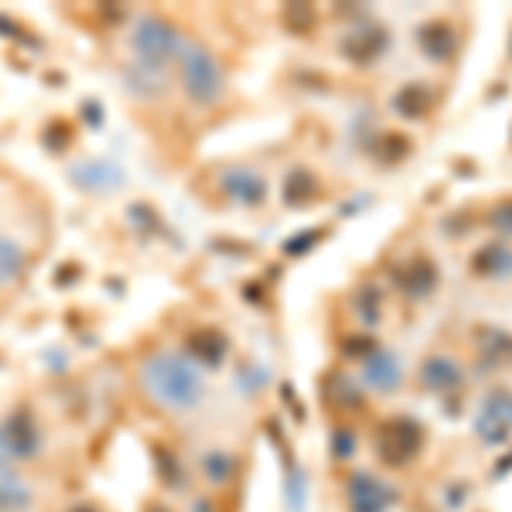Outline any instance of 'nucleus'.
<instances>
[{"label":"nucleus","instance_id":"obj_3","mask_svg":"<svg viewBox=\"0 0 512 512\" xmlns=\"http://www.w3.org/2000/svg\"><path fill=\"white\" fill-rule=\"evenodd\" d=\"M185 82H188V93L195 99H202V103H209V99H216L222 93L219 65L209 52H202V48H192V52L185 55Z\"/></svg>","mask_w":512,"mask_h":512},{"label":"nucleus","instance_id":"obj_1","mask_svg":"<svg viewBox=\"0 0 512 512\" xmlns=\"http://www.w3.org/2000/svg\"><path fill=\"white\" fill-rule=\"evenodd\" d=\"M144 390L154 396V403H161L168 410H192L205 396V379L185 355L164 352L147 359Z\"/></svg>","mask_w":512,"mask_h":512},{"label":"nucleus","instance_id":"obj_5","mask_svg":"<svg viewBox=\"0 0 512 512\" xmlns=\"http://www.w3.org/2000/svg\"><path fill=\"white\" fill-rule=\"evenodd\" d=\"M349 502H352V512H386L393 506V489L383 485L376 475H352L349 482Z\"/></svg>","mask_w":512,"mask_h":512},{"label":"nucleus","instance_id":"obj_8","mask_svg":"<svg viewBox=\"0 0 512 512\" xmlns=\"http://www.w3.org/2000/svg\"><path fill=\"white\" fill-rule=\"evenodd\" d=\"M35 451V434L28 424L11 420V424L0 431V458H24V454Z\"/></svg>","mask_w":512,"mask_h":512},{"label":"nucleus","instance_id":"obj_4","mask_svg":"<svg viewBox=\"0 0 512 512\" xmlns=\"http://www.w3.org/2000/svg\"><path fill=\"white\" fill-rule=\"evenodd\" d=\"M134 48L140 52V62L151 65V69H158L161 62H168L171 55H175L178 48V38L175 31L168 28V24L161 21H144L134 38Z\"/></svg>","mask_w":512,"mask_h":512},{"label":"nucleus","instance_id":"obj_9","mask_svg":"<svg viewBox=\"0 0 512 512\" xmlns=\"http://www.w3.org/2000/svg\"><path fill=\"white\" fill-rule=\"evenodd\" d=\"M366 376H369V383H373V390H386V393H393L396 386H400V362H396L390 352L373 355V359H369Z\"/></svg>","mask_w":512,"mask_h":512},{"label":"nucleus","instance_id":"obj_13","mask_svg":"<svg viewBox=\"0 0 512 512\" xmlns=\"http://www.w3.org/2000/svg\"><path fill=\"white\" fill-rule=\"evenodd\" d=\"M21 260H24V256H21L18 246L7 243V239H0V284L18 274V270H21Z\"/></svg>","mask_w":512,"mask_h":512},{"label":"nucleus","instance_id":"obj_10","mask_svg":"<svg viewBox=\"0 0 512 512\" xmlns=\"http://www.w3.org/2000/svg\"><path fill=\"white\" fill-rule=\"evenodd\" d=\"M420 41H424V48L437 62H448V55H454V48H458V35H454L448 24H431V28H424Z\"/></svg>","mask_w":512,"mask_h":512},{"label":"nucleus","instance_id":"obj_7","mask_svg":"<svg viewBox=\"0 0 512 512\" xmlns=\"http://www.w3.org/2000/svg\"><path fill=\"white\" fill-rule=\"evenodd\" d=\"M420 383L434 393H448V390H458L461 386V366L448 355H434V359L424 362L420 369Z\"/></svg>","mask_w":512,"mask_h":512},{"label":"nucleus","instance_id":"obj_11","mask_svg":"<svg viewBox=\"0 0 512 512\" xmlns=\"http://www.w3.org/2000/svg\"><path fill=\"white\" fill-rule=\"evenodd\" d=\"M478 274H489V277H509L512 274V250L506 246H485L475 260Z\"/></svg>","mask_w":512,"mask_h":512},{"label":"nucleus","instance_id":"obj_2","mask_svg":"<svg viewBox=\"0 0 512 512\" xmlns=\"http://www.w3.org/2000/svg\"><path fill=\"white\" fill-rule=\"evenodd\" d=\"M420 444H424V434L410 420H390L386 431L379 434V454H383L386 465H407L420 451Z\"/></svg>","mask_w":512,"mask_h":512},{"label":"nucleus","instance_id":"obj_6","mask_svg":"<svg viewBox=\"0 0 512 512\" xmlns=\"http://www.w3.org/2000/svg\"><path fill=\"white\" fill-rule=\"evenodd\" d=\"M512 431V393H495L485 400L482 420H478V434L489 444L506 441Z\"/></svg>","mask_w":512,"mask_h":512},{"label":"nucleus","instance_id":"obj_14","mask_svg":"<svg viewBox=\"0 0 512 512\" xmlns=\"http://www.w3.org/2000/svg\"><path fill=\"white\" fill-rule=\"evenodd\" d=\"M492 226L502 229V233H512V198H509V202H502V205H495Z\"/></svg>","mask_w":512,"mask_h":512},{"label":"nucleus","instance_id":"obj_12","mask_svg":"<svg viewBox=\"0 0 512 512\" xmlns=\"http://www.w3.org/2000/svg\"><path fill=\"white\" fill-rule=\"evenodd\" d=\"M28 502H31V492L24 489V485H21L11 472H7L4 465H0V506H7V509H24Z\"/></svg>","mask_w":512,"mask_h":512}]
</instances>
